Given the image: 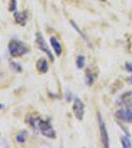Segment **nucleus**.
I'll use <instances>...</instances> for the list:
<instances>
[{
    "mask_svg": "<svg viewBox=\"0 0 132 148\" xmlns=\"http://www.w3.org/2000/svg\"><path fill=\"white\" fill-rule=\"evenodd\" d=\"M84 110H85V106L84 103L79 99L78 97H76L74 99V105H73V112L75 114L76 119L79 121H82L84 118Z\"/></svg>",
    "mask_w": 132,
    "mask_h": 148,
    "instance_id": "39448f33",
    "label": "nucleus"
},
{
    "mask_svg": "<svg viewBox=\"0 0 132 148\" xmlns=\"http://www.w3.org/2000/svg\"><path fill=\"white\" fill-rule=\"evenodd\" d=\"M26 139H27V132H26V131H21L16 136L17 142L20 143V144H24V143L26 142Z\"/></svg>",
    "mask_w": 132,
    "mask_h": 148,
    "instance_id": "ddd939ff",
    "label": "nucleus"
},
{
    "mask_svg": "<svg viewBox=\"0 0 132 148\" xmlns=\"http://www.w3.org/2000/svg\"><path fill=\"white\" fill-rule=\"evenodd\" d=\"M121 144H122V147H124V148H129V147L132 146L131 141L129 140V136H128V135L121 137Z\"/></svg>",
    "mask_w": 132,
    "mask_h": 148,
    "instance_id": "dca6fc26",
    "label": "nucleus"
},
{
    "mask_svg": "<svg viewBox=\"0 0 132 148\" xmlns=\"http://www.w3.org/2000/svg\"><path fill=\"white\" fill-rule=\"evenodd\" d=\"M49 62H47V60L44 58V57H42V58H40L39 60L37 61V69L38 71H39L40 73H47V71H49Z\"/></svg>",
    "mask_w": 132,
    "mask_h": 148,
    "instance_id": "9d476101",
    "label": "nucleus"
},
{
    "mask_svg": "<svg viewBox=\"0 0 132 148\" xmlns=\"http://www.w3.org/2000/svg\"><path fill=\"white\" fill-rule=\"evenodd\" d=\"M98 121H99V127H100V133H101V139H102L103 146L107 148L109 147V134L105 127V123L102 118V114L98 113Z\"/></svg>",
    "mask_w": 132,
    "mask_h": 148,
    "instance_id": "20e7f679",
    "label": "nucleus"
},
{
    "mask_svg": "<svg viewBox=\"0 0 132 148\" xmlns=\"http://www.w3.org/2000/svg\"><path fill=\"white\" fill-rule=\"evenodd\" d=\"M116 116L118 120L125 123H132V109L130 108H123L120 109L116 113Z\"/></svg>",
    "mask_w": 132,
    "mask_h": 148,
    "instance_id": "423d86ee",
    "label": "nucleus"
},
{
    "mask_svg": "<svg viewBox=\"0 0 132 148\" xmlns=\"http://www.w3.org/2000/svg\"><path fill=\"white\" fill-rule=\"evenodd\" d=\"M14 18H15V21L19 24V25H21L22 27H25L26 23H27V20H28L27 12L26 11L15 12V14H14Z\"/></svg>",
    "mask_w": 132,
    "mask_h": 148,
    "instance_id": "6e6552de",
    "label": "nucleus"
},
{
    "mask_svg": "<svg viewBox=\"0 0 132 148\" xmlns=\"http://www.w3.org/2000/svg\"><path fill=\"white\" fill-rule=\"evenodd\" d=\"M3 108H4V105H2L1 103H0V110H1V109H3Z\"/></svg>",
    "mask_w": 132,
    "mask_h": 148,
    "instance_id": "412c9836",
    "label": "nucleus"
},
{
    "mask_svg": "<svg viewBox=\"0 0 132 148\" xmlns=\"http://www.w3.org/2000/svg\"><path fill=\"white\" fill-rule=\"evenodd\" d=\"M65 99L67 100V101H71V99H72V94H71V92H70V90H67L66 91V95H65Z\"/></svg>",
    "mask_w": 132,
    "mask_h": 148,
    "instance_id": "6ab92c4d",
    "label": "nucleus"
},
{
    "mask_svg": "<svg viewBox=\"0 0 132 148\" xmlns=\"http://www.w3.org/2000/svg\"><path fill=\"white\" fill-rule=\"evenodd\" d=\"M70 24H71V25H72V27H73L74 29H75V31H76V32H77L78 34L80 35L81 37H82L83 39L86 40V42H89V39H88V37H87V36H86L85 34H84V33L82 32V31H81V29L78 27V25H77V24H76L75 22H74L73 20H71V21H70Z\"/></svg>",
    "mask_w": 132,
    "mask_h": 148,
    "instance_id": "f8f14e48",
    "label": "nucleus"
},
{
    "mask_svg": "<svg viewBox=\"0 0 132 148\" xmlns=\"http://www.w3.org/2000/svg\"><path fill=\"white\" fill-rule=\"evenodd\" d=\"M17 6H18V3H17V0H10V5H9V11H10V12H16V10H17Z\"/></svg>",
    "mask_w": 132,
    "mask_h": 148,
    "instance_id": "f3484780",
    "label": "nucleus"
},
{
    "mask_svg": "<svg viewBox=\"0 0 132 148\" xmlns=\"http://www.w3.org/2000/svg\"><path fill=\"white\" fill-rule=\"evenodd\" d=\"M128 81H129V83H131V84H132V76L128 78Z\"/></svg>",
    "mask_w": 132,
    "mask_h": 148,
    "instance_id": "aec40b11",
    "label": "nucleus"
},
{
    "mask_svg": "<svg viewBox=\"0 0 132 148\" xmlns=\"http://www.w3.org/2000/svg\"><path fill=\"white\" fill-rule=\"evenodd\" d=\"M125 69L127 70V72L132 73V63H130V62H126V63H125Z\"/></svg>",
    "mask_w": 132,
    "mask_h": 148,
    "instance_id": "a211bd4d",
    "label": "nucleus"
},
{
    "mask_svg": "<svg viewBox=\"0 0 132 148\" xmlns=\"http://www.w3.org/2000/svg\"><path fill=\"white\" fill-rule=\"evenodd\" d=\"M94 81H95V75L93 74V72H91L90 69H87L85 75V83L87 84V86H92Z\"/></svg>",
    "mask_w": 132,
    "mask_h": 148,
    "instance_id": "9b49d317",
    "label": "nucleus"
},
{
    "mask_svg": "<svg viewBox=\"0 0 132 148\" xmlns=\"http://www.w3.org/2000/svg\"><path fill=\"white\" fill-rule=\"evenodd\" d=\"M27 123L35 130H39L44 136L52 139L56 137V133L49 120H44L39 116L32 114L27 118Z\"/></svg>",
    "mask_w": 132,
    "mask_h": 148,
    "instance_id": "f257e3e1",
    "label": "nucleus"
},
{
    "mask_svg": "<svg viewBox=\"0 0 132 148\" xmlns=\"http://www.w3.org/2000/svg\"><path fill=\"white\" fill-rule=\"evenodd\" d=\"M36 44H37L38 47H39L40 51H42L47 56L49 57L50 60L54 61L53 54H52V52H51V51H50L49 47L47 46V42H45L44 38L42 37V35L40 34V33H37V34H36Z\"/></svg>",
    "mask_w": 132,
    "mask_h": 148,
    "instance_id": "7ed1b4c3",
    "label": "nucleus"
},
{
    "mask_svg": "<svg viewBox=\"0 0 132 148\" xmlns=\"http://www.w3.org/2000/svg\"><path fill=\"white\" fill-rule=\"evenodd\" d=\"M118 106H124V108L132 109V91L125 92L117 100Z\"/></svg>",
    "mask_w": 132,
    "mask_h": 148,
    "instance_id": "0eeeda50",
    "label": "nucleus"
},
{
    "mask_svg": "<svg viewBox=\"0 0 132 148\" xmlns=\"http://www.w3.org/2000/svg\"><path fill=\"white\" fill-rule=\"evenodd\" d=\"M102 1H105V0H102Z\"/></svg>",
    "mask_w": 132,
    "mask_h": 148,
    "instance_id": "4be33fe9",
    "label": "nucleus"
},
{
    "mask_svg": "<svg viewBox=\"0 0 132 148\" xmlns=\"http://www.w3.org/2000/svg\"><path fill=\"white\" fill-rule=\"evenodd\" d=\"M49 42H50V45H51L52 49H53V51L55 52V54H56L57 56H60L62 53V47H61L60 42H59V40H57V38L50 37Z\"/></svg>",
    "mask_w": 132,
    "mask_h": 148,
    "instance_id": "1a4fd4ad",
    "label": "nucleus"
},
{
    "mask_svg": "<svg viewBox=\"0 0 132 148\" xmlns=\"http://www.w3.org/2000/svg\"><path fill=\"white\" fill-rule=\"evenodd\" d=\"M76 65L78 69H83L85 66V56H78L76 58Z\"/></svg>",
    "mask_w": 132,
    "mask_h": 148,
    "instance_id": "4468645a",
    "label": "nucleus"
},
{
    "mask_svg": "<svg viewBox=\"0 0 132 148\" xmlns=\"http://www.w3.org/2000/svg\"><path fill=\"white\" fill-rule=\"evenodd\" d=\"M10 66H11V68L13 69L14 71H15V72L20 73V72H22V71H23L22 66H21V64H20V63H18V62H14V61H10Z\"/></svg>",
    "mask_w": 132,
    "mask_h": 148,
    "instance_id": "2eb2a0df",
    "label": "nucleus"
},
{
    "mask_svg": "<svg viewBox=\"0 0 132 148\" xmlns=\"http://www.w3.org/2000/svg\"><path fill=\"white\" fill-rule=\"evenodd\" d=\"M8 51L12 57H20L29 52V47L22 40H12L8 44Z\"/></svg>",
    "mask_w": 132,
    "mask_h": 148,
    "instance_id": "f03ea898",
    "label": "nucleus"
}]
</instances>
